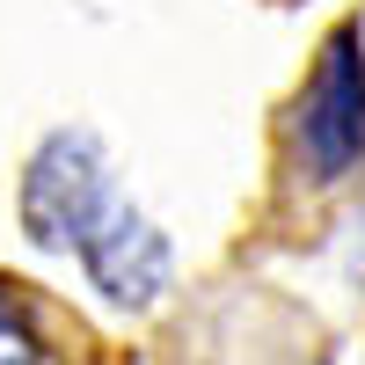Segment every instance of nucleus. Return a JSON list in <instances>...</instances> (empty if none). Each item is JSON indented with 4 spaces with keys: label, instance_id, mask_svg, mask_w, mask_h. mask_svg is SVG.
Instances as JSON below:
<instances>
[{
    "label": "nucleus",
    "instance_id": "nucleus-3",
    "mask_svg": "<svg viewBox=\"0 0 365 365\" xmlns=\"http://www.w3.org/2000/svg\"><path fill=\"white\" fill-rule=\"evenodd\" d=\"M0 365H51V351H44V329H37V314L22 307V299L0 285Z\"/></svg>",
    "mask_w": 365,
    "mask_h": 365
},
{
    "label": "nucleus",
    "instance_id": "nucleus-1",
    "mask_svg": "<svg viewBox=\"0 0 365 365\" xmlns=\"http://www.w3.org/2000/svg\"><path fill=\"white\" fill-rule=\"evenodd\" d=\"M22 227L37 249L81 256V270L117 307H154L168 292V270H175L168 241L117 190V168L88 132H51L37 146V161L22 175Z\"/></svg>",
    "mask_w": 365,
    "mask_h": 365
},
{
    "label": "nucleus",
    "instance_id": "nucleus-2",
    "mask_svg": "<svg viewBox=\"0 0 365 365\" xmlns=\"http://www.w3.org/2000/svg\"><path fill=\"white\" fill-rule=\"evenodd\" d=\"M292 161L307 182H344L365 161V22L329 29L292 110Z\"/></svg>",
    "mask_w": 365,
    "mask_h": 365
}]
</instances>
